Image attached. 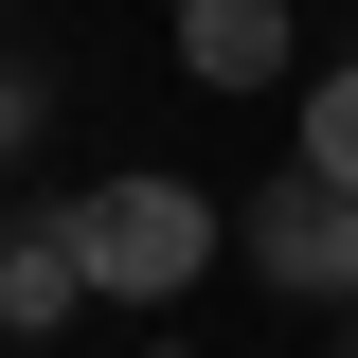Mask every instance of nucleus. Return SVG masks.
I'll list each match as a JSON object with an SVG mask.
<instances>
[{
	"label": "nucleus",
	"mask_w": 358,
	"mask_h": 358,
	"mask_svg": "<svg viewBox=\"0 0 358 358\" xmlns=\"http://www.w3.org/2000/svg\"><path fill=\"white\" fill-rule=\"evenodd\" d=\"M72 251H90V305H179V287L215 268V197H197V179H90Z\"/></svg>",
	"instance_id": "1"
},
{
	"label": "nucleus",
	"mask_w": 358,
	"mask_h": 358,
	"mask_svg": "<svg viewBox=\"0 0 358 358\" xmlns=\"http://www.w3.org/2000/svg\"><path fill=\"white\" fill-rule=\"evenodd\" d=\"M233 251H251V287H287V305H358V197L305 179V162L233 215Z\"/></svg>",
	"instance_id": "2"
},
{
	"label": "nucleus",
	"mask_w": 358,
	"mask_h": 358,
	"mask_svg": "<svg viewBox=\"0 0 358 358\" xmlns=\"http://www.w3.org/2000/svg\"><path fill=\"white\" fill-rule=\"evenodd\" d=\"M179 72L197 90H268L287 72V0H179Z\"/></svg>",
	"instance_id": "3"
},
{
	"label": "nucleus",
	"mask_w": 358,
	"mask_h": 358,
	"mask_svg": "<svg viewBox=\"0 0 358 358\" xmlns=\"http://www.w3.org/2000/svg\"><path fill=\"white\" fill-rule=\"evenodd\" d=\"M72 305H90V251H72V215H36V233H0V322H18V341H54Z\"/></svg>",
	"instance_id": "4"
},
{
	"label": "nucleus",
	"mask_w": 358,
	"mask_h": 358,
	"mask_svg": "<svg viewBox=\"0 0 358 358\" xmlns=\"http://www.w3.org/2000/svg\"><path fill=\"white\" fill-rule=\"evenodd\" d=\"M305 179H341V197H358V54L305 90Z\"/></svg>",
	"instance_id": "5"
},
{
	"label": "nucleus",
	"mask_w": 358,
	"mask_h": 358,
	"mask_svg": "<svg viewBox=\"0 0 358 358\" xmlns=\"http://www.w3.org/2000/svg\"><path fill=\"white\" fill-rule=\"evenodd\" d=\"M18 143H36V90H18V72H0V162H18Z\"/></svg>",
	"instance_id": "6"
},
{
	"label": "nucleus",
	"mask_w": 358,
	"mask_h": 358,
	"mask_svg": "<svg viewBox=\"0 0 358 358\" xmlns=\"http://www.w3.org/2000/svg\"><path fill=\"white\" fill-rule=\"evenodd\" d=\"M341 358H358V305H341Z\"/></svg>",
	"instance_id": "7"
}]
</instances>
